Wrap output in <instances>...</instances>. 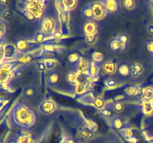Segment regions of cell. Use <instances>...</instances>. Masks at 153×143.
<instances>
[{"label":"cell","instance_id":"cell-6","mask_svg":"<svg viewBox=\"0 0 153 143\" xmlns=\"http://www.w3.org/2000/svg\"><path fill=\"white\" fill-rule=\"evenodd\" d=\"M37 95V89L32 84H27L22 87V96L25 100H32Z\"/></svg>","mask_w":153,"mask_h":143},{"label":"cell","instance_id":"cell-41","mask_svg":"<svg viewBox=\"0 0 153 143\" xmlns=\"http://www.w3.org/2000/svg\"><path fill=\"white\" fill-rule=\"evenodd\" d=\"M105 86L109 89H112L117 86V81L114 78H109L105 81Z\"/></svg>","mask_w":153,"mask_h":143},{"label":"cell","instance_id":"cell-14","mask_svg":"<svg viewBox=\"0 0 153 143\" xmlns=\"http://www.w3.org/2000/svg\"><path fill=\"white\" fill-rule=\"evenodd\" d=\"M111 125L114 129L120 131L124 128V120L120 116H114L111 119Z\"/></svg>","mask_w":153,"mask_h":143},{"label":"cell","instance_id":"cell-21","mask_svg":"<svg viewBox=\"0 0 153 143\" xmlns=\"http://www.w3.org/2000/svg\"><path fill=\"white\" fill-rule=\"evenodd\" d=\"M67 80L70 84L72 86H76L79 84V80H78V72L74 71H70L67 74Z\"/></svg>","mask_w":153,"mask_h":143},{"label":"cell","instance_id":"cell-15","mask_svg":"<svg viewBox=\"0 0 153 143\" xmlns=\"http://www.w3.org/2000/svg\"><path fill=\"white\" fill-rule=\"evenodd\" d=\"M90 64L88 60H86L84 58L81 57L79 61L78 62L77 66V72L78 73H85L89 72L90 69Z\"/></svg>","mask_w":153,"mask_h":143},{"label":"cell","instance_id":"cell-18","mask_svg":"<svg viewBox=\"0 0 153 143\" xmlns=\"http://www.w3.org/2000/svg\"><path fill=\"white\" fill-rule=\"evenodd\" d=\"M117 72L122 77H128L129 74L131 75V66L127 63L120 64L117 67Z\"/></svg>","mask_w":153,"mask_h":143},{"label":"cell","instance_id":"cell-7","mask_svg":"<svg viewBox=\"0 0 153 143\" xmlns=\"http://www.w3.org/2000/svg\"><path fill=\"white\" fill-rule=\"evenodd\" d=\"M41 30L42 32H43L44 34L53 32V30H55V21H54V19L50 17L44 18L41 22Z\"/></svg>","mask_w":153,"mask_h":143},{"label":"cell","instance_id":"cell-28","mask_svg":"<svg viewBox=\"0 0 153 143\" xmlns=\"http://www.w3.org/2000/svg\"><path fill=\"white\" fill-rule=\"evenodd\" d=\"M43 61H44L46 69H47V70H49V71L54 69L57 66V65H58V62H57L55 60L52 59V58H46V59Z\"/></svg>","mask_w":153,"mask_h":143},{"label":"cell","instance_id":"cell-53","mask_svg":"<svg viewBox=\"0 0 153 143\" xmlns=\"http://www.w3.org/2000/svg\"><path fill=\"white\" fill-rule=\"evenodd\" d=\"M7 143H16V142H15L14 141H10V142H7Z\"/></svg>","mask_w":153,"mask_h":143},{"label":"cell","instance_id":"cell-31","mask_svg":"<svg viewBox=\"0 0 153 143\" xmlns=\"http://www.w3.org/2000/svg\"><path fill=\"white\" fill-rule=\"evenodd\" d=\"M143 95L144 99L149 100L153 102V89L152 87H146L143 89Z\"/></svg>","mask_w":153,"mask_h":143},{"label":"cell","instance_id":"cell-17","mask_svg":"<svg viewBox=\"0 0 153 143\" xmlns=\"http://www.w3.org/2000/svg\"><path fill=\"white\" fill-rule=\"evenodd\" d=\"M94 132H93L90 128H88L87 126H82L79 128V133L82 138L84 139H90L94 137Z\"/></svg>","mask_w":153,"mask_h":143},{"label":"cell","instance_id":"cell-11","mask_svg":"<svg viewBox=\"0 0 153 143\" xmlns=\"http://www.w3.org/2000/svg\"><path fill=\"white\" fill-rule=\"evenodd\" d=\"M117 67L116 63L113 60H108L105 62L102 65V69L107 74L112 75L117 72Z\"/></svg>","mask_w":153,"mask_h":143},{"label":"cell","instance_id":"cell-48","mask_svg":"<svg viewBox=\"0 0 153 143\" xmlns=\"http://www.w3.org/2000/svg\"><path fill=\"white\" fill-rule=\"evenodd\" d=\"M63 34L62 32H61V31H55V32L53 33V34H52V37H53V38L55 39H57V40H60V39H61L63 37Z\"/></svg>","mask_w":153,"mask_h":143},{"label":"cell","instance_id":"cell-19","mask_svg":"<svg viewBox=\"0 0 153 143\" xmlns=\"http://www.w3.org/2000/svg\"><path fill=\"white\" fill-rule=\"evenodd\" d=\"M142 110L145 115H150L153 112V102L149 100L144 99L142 101Z\"/></svg>","mask_w":153,"mask_h":143},{"label":"cell","instance_id":"cell-46","mask_svg":"<svg viewBox=\"0 0 153 143\" xmlns=\"http://www.w3.org/2000/svg\"><path fill=\"white\" fill-rule=\"evenodd\" d=\"M146 49L149 53L153 54V40H147L146 43Z\"/></svg>","mask_w":153,"mask_h":143},{"label":"cell","instance_id":"cell-30","mask_svg":"<svg viewBox=\"0 0 153 143\" xmlns=\"http://www.w3.org/2000/svg\"><path fill=\"white\" fill-rule=\"evenodd\" d=\"M13 18V12L10 9H6L1 13V19L3 20L6 21H10L12 20Z\"/></svg>","mask_w":153,"mask_h":143},{"label":"cell","instance_id":"cell-50","mask_svg":"<svg viewBox=\"0 0 153 143\" xmlns=\"http://www.w3.org/2000/svg\"><path fill=\"white\" fill-rule=\"evenodd\" d=\"M147 31L150 34H153V24H149L147 26Z\"/></svg>","mask_w":153,"mask_h":143},{"label":"cell","instance_id":"cell-22","mask_svg":"<svg viewBox=\"0 0 153 143\" xmlns=\"http://www.w3.org/2000/svg\"><path fill=\"white\" fill-rule=\"evenodd\" d=\"M59 80V75L55 72H49L47 74V83L49 85L54 86L57 84Z\"/></svg>","mask_w":153,"mask_h":143},{"label":"cell","instance_id":"cell-10","mask_svg":"<svg viewBox=\"0 0 153 143\" xmlns=\"http://www.w3.org/2000/svg\"><path fill=\"white\" fill-rule=\"evenodd\" d=\"M109 46H110L111 49L112 51H114V52H117L124 51L126 49V48L127 47V44H126L123 42L121 41L117 37H116L114 39H112L110 41Z\"/></svg>","mask_w":153,"mask_h":143},{"label":"cell","instance_id":"cell-23","mask_svg":"<svg viewBox=\"0 0 153 143\" xmlns=\"http://www.w3.org/2000/svg\"><path fill=\"white\" fill-rule=\"evenodd\" d=\"M62 2L66 11H70V10H73L74 8H76L78 4V1L76 0H64V1H62Z\"/></svg>","mask_w":153,"mask_h":143},{"label":"cell","instance_id":"cell-9","mask_svg":"<svg viewBox=\"0 0 153 143\" xmlns=\"http://www.w3.org/2000/svg\"><path fill=\"white\" fill-rule=\"evenodd\" d=\"M33 55L28 52H18L15 60L23 65H28L33 60Z\"/></svg>","mask_w":153,"mask_h":143},{"label":"cell","instance_id":"cell-32","mask_svg":"<svg viewBox=\"0 0 153 143\" xmlns=\"http://www.w3.org/2000/svg\"><path fill=\"white\" fill-rule=\"evenodd\" d=\"M113 108L114 112L117 113H121L125 110V106H124V104L121 101H115L114 104H113Z\"/></svg>","mask_w":153,"mask_h":143},{"label":"cell","instance_id":"cell-25","mask_svg":"<svg viewBox=\"0 0 153 143\" xmlns=\"http://www.w3.org/2000/svg\"><path fill=\"white\" fill-rule=\"evenodd\" d=\"M94 106L98 110H102L105 107L106 103L102 97H97L94 101Z\"/></svg>","mask_w":153,"mask_h":143},{"label":"cell","instance_id":"cell-3","mask_svg":"<svg viewBox=\"0 0 153 143\" xmlns=\"http://www.w3.org/2000/svg\"><path fill=\"white\" fill-rule=\"evenodd\" d=\"M57 110L56 103L52 100H45L42 101L38 106V110L43 115L52 114Z\"/></svg>","mask_w":153,"mask_h":143},{"label":"cell","instance_id":"cell-24","mask_svg":"<svg viewBox=\"0 0 153 143\" xmlns=\"http://www.w3.org/2000/svg\"><path fill=\"white\" fill-rule=\"evenodd\" d=\"M99 73H100L99 66L97 65V63H95L93 61V62L91 63V66H90L89 74H91V76L94 78V80L95 77H98Z\"/></svg>","mask_w":153,"mask_h":143},{"label":"cell","instance_id":"cell-36","mask_svg":"<svg viewBox=\"0 0 153 143\" xmlns=\"http://www.w3.org/2000/svg\"><path fill=\"white\" fill-rule=\"evenodd\" d=\"M32 142V139L29 136H20L18 137L16 140V143H31Z\"/></svg>","mask_w":153,"mask_h":143},{"label":"cell","instance_id":"cell-38","mask_svg":"<svg viewBox=\"0 0 153 143\" xmlns=\"http://www.w3.org/2000/svg\"><path fill=\"white\" fill-rule=\"evenodd\" d=\"M7 32V25H6L5 21L3 20L1 18L0 19V35H1V38H2L4 36V34Z\"/></svg>","mask_w":153,"mask_h":143},{"label":"cell","instance_id":"cell-40","mask_svg":"<svg viewBox=\"0 0 153 143\" xmlns=\"http://www.w3.org/2000/svg\"><path fill=\"white\" fill-rule=\"evenodd\" d=\"M47 40V37L43 32H38L35 36V42L37 43H43Z\"/></svg>","mask_w":153,"mask_h":143},{"label":"cell","instance_id":"cell-37","mask_svg":"<svg viewBox=\"0 0 153 143\" xmlns=\"http://www.w3.org/2000/svg\"><path fill=\"white\" fill-rule=\"evenodd\" d=\"M85 122H86V126L88 127V128L91 130L93 132H95L96 130H97L98 128V126H97V123L94 122V121L91 120V119H85Z\"/></svg>","mask_w":153,"mask_h":143},{"label":"cell","instance_id":"cell-55","mask_svg":"<svg viewBox=\"0 0 153 143\" xmlns=\"http://www.w3.org/2000/svg\"><path fill=\"white\" fill-rule=\"evenodd\" d=\"M152 3H153V1H152Z\"/></svg>","mask_w":153,"mask_h":143},{"label":"cell","instance_id":"cell-20","mask_svg":"<svg viewBox=\"0 0 153 143\" xmlns=\"http://www.w3.org/2000/svg\"><path fill=\"white\" fill-rule=\"evenodd\" d=\"M143 89L140 86H129L125 89V92L128 96H136L143 94Z\"/></svg>","mask_w":153,"mask_h":143},{"label":"cell","instance_id":"cell-33","mask_svg":"<svg viewBox=\"0 0 153 143\" xmlns=\"http://www.w3.org/2000/svg\"><path fill=\"white\" fill-rule=\"evenodd\" d=\"M91 58H92L94 62L98 63L102 62L104 60V55L100 52H93L92 55H91Z\"/></svg>","mask_w":153,"mask_h":143},{"label":"cell","instance_id":"cell-49","mask_svg":"<svg viewBox=\"0 0 153 143\" xmlns=\"http://www.w3.org/2000/svg\"><path fill=\"white\" fill-rule=\"evenodd\" d=\"M61 143H75L74 140L73 139V138L70 136H66L64 137V140L62 141Z\"/></svg>","mask_w":153,"mask_h":143},{"label":"cell","instance_id":"cell-16","mask_svg":"<svg viewBox=\"0 0 153 143\" xmlns=\"http://www.w3.org/2000/svg\"><path fill=\"white\" fill-rule=\"evenodd\" d=\"M84 32L86 35H92V34H97V26L94 22L88 21L84 26Z\"/></svg>","mask_w":153,"mask_h":143},{"label":"cell","instance_id":"cell-26","mask_svg":"<svg viewBox=\"0 0 153 143\" xmlns=\"http://www.w3.org/2000/svg\"><path fill=\"white\" fill-rule=\"evenodd\" d=\"M88 89H89V87H88V86H86V85L85 84H82V83H79V84L76 86L75 92H76V95H85L86 92H88Z\"/></svg>","mask_w":153,"mask_h":143},{"label":"cell","instance_id":"cell-29","mask_svg":"<svg viewBox=\"0 0 153 143\" xmlns=\"http://www.w3.org/2000/svg\"><path fill=\"white\" fill-rule=\"evenodd\" d=\"M120 133L121 136H122L123 137H124V138L128 140L129 139H131V137H133L132 130L129 128H126V127H124V128L120 131Z\"/></svg>","mask_w":153,"mask_h":143},{"label":"cell","instance_id":"cell-42","mask_svg":"<svg viewBox=\"0 0 153 143\" xmlns=\"http://www.w3.org/2000/svg\"><path fill=\"white\" fill-rule=\"evenodd\" d=\"M36 69H37V71L40 72H45L46 70H47L46 65H45L44 61L37 62V63H36Z\"/></svg>","mask_w":153,"mask_h":143},{"label":"cell","instance_id":"cell-47","mask_svg":"<svg viewBox=\"0 0 153 143\" xmlns=\"http://www.w3.org/2000/svg\"><path fill=\"white\" fill-rule=\"evenodd\" d=\"M67 11H64L62 13H60L59 14V19L60 21L62 24H64L66 22H67Z\"/></svg>","mask_w":153,"mask_h":143},{"label":"cell","instance_id":"cell-1","mask_svg":"<svg viewBox=\"0 0 153 143\" xmlns=\"http://www.w3.org/2000/svg\"><path fill=\"white\" fill-rule=\"evenodd\" d=\"M9 118L12 124L23 130H31L37 122V115L34 110L21 101L13 106Z\"/></svg>","mask_w":153,"mask_h":143},{"label":"cell","instance_id":"cell-4","mask_svg":"<svg viewBox=\"0 0 153 143\" xmlns=\"http://www.w3.org/2000/svg\"><path fill=\"white\" fill-rule=\"evenodd\" d=\"M91 7H92L94 19L100 20V19L105 17V16L107 15L108 12L102 1L94 2L91 4Z\"/></svg>","mask_w":153,"mask_h":143},{"label":"cell","instance_id":"cell-27","mask_svg":"<svg viewBox=\"0 0 153 143\" xmlns=\"http://www.w3.org/2000/svg\"><path fill=\"white\" fill-rule=\"evenodd\" d=\"M114 108H113V106L112 107H108L107 106H105L103 110H100V114L102 116H105L106 118H111L114 117Z\"/></svg>","mask_w":153,"mask_h":143},{"label":"cell","instance_id":"cell-34","mask_svg":"<svg viewBox=\"0 0 153 143\" xmlns=\"http://www.w3.org/2000/svg\"><path fill=\"white\" fill-rule=\"evenodd\" d=\"M83 16H85L86 19H91V18H94L91 4V5L85 6V7L83 10Z\"/></svg>","mask_w":153,"mask_h":143},{"label":"cell","instance_id":"cell-54","mask_svg":"<svg viewBox=\"0 0 153 143\" xmlns=\"http://www.w3.org/2000/svg\"><path fill=\"white\" fill-rule=\"evenodd\" d=\"M107 143H113V142H107Z\"/></svg>","mask_w":153,"mask_h":143},{"label":"cell","instance_id":"cell-2","mask_svg":"<svg viewBox=\"0 0 153 143\" xmlns=\"http://www.w3.org/2000/svg\"><path fill=\"white\" fill-rule=\"evenodd\" d=\"M45 2L43 1H28L27 10H29L36 19H40L43 14Z\"/></svg>","mask_w":153,"mask_h":143},{"label":"cell","instance_id":"cell-8","mask_svg":"<svg viewBox=\"0 0 153 143\" xmlns=\"http://www.w3.org/2000/svg\"><path fill=\"white\" fill-rule=\"evenodd\" d=\"M36 42L27 41V40H19L16 43V48H17L19 52H27L28 51L31 50L33 48H36Z\"/></svg>","mask_w":153,"mask_h":143},{"label":"cell","instance_id":"cell-44","mask_svg":"<svg viewBox=\"0 0 153 143\" xmlns=\"http://www.w3.org/2000/svg\"><path fill=\"white\" fill-rule=\"evenodd\" d=\"M81 57H79V55L77 53H73L71 55H69L68 57V60L70 63H76V62H79V60H80Z\"/></svg>","mask_w":153,"mask_h":143},{"label":"cell","instance_id":"cell-5","mask_svg":"<svg viewBox=\"0 0 153 143\" xmlns=\"http://www.w3.org/2000/svg\"><path fill=\"white\" fill-rule=\"evenodd\" d=\"M4 59L6 60L5 62H11V60H15L19 51L15 45L11 43H6L4 45ZM3 61H1V63H2Z\"/></svg>","mask_w":153,"mask_h":143},{"label":"cell","instance_id":"cell-35","mask_svg":"<svg viewBox=\"0 0 153 143\" xmlns=\"http://www.w3.org/2000/svg\"><path fill=\"white\" fill-rule=\"evenodd\" d=\"M124 7L128 10H131L135 7V1L134 0H124L123 1Z\"/></svg>","mask_w":153,"mask_h":143},{"label":"cell","instance_id":"cell-45","mask_svg":"<svg viewBox=\"0 0 153 143\" xmlns=\"http://www.w3.org/2000/svg\"><path fill=\"white\" fill-rule=\"evenodd\" d=\"M117 37L120 39L122 42H123L124 43H126V44H128V41H129V37H128V34H121L120 35H119Z\"/></svg>","mask_w":153,"mask_h":143},{"label":"cell","instance_id":"cell-43","mask_svg":"<svg viewBox=\"0 0 153 143\" xmlns=\"http://www.w3.org/2000/svg\"><path fill=\"white\" fill-rule=\"evenodd\" d=\"M22 14H23L24 17H25V19H28V20H29V21H34V19H36V18L34 17V15H33L32 13H31V12L28 10H23V11H22Z\"/></svg>","mask_w":153,"mask_h":143},{"label":"cell","instance_id":"cell-52","mask_svg":"<svg viewBox=\"0 0 153 143\" xmlns=\"http://www.w3.org/2000/svg\"><path fill=\"white\" fill-rule=\"evenodd\" d=\"M128 141H129L130 142H131V143H136V142H137V139H136L135 137H131V139H128Z\"/></svg>","mask_w":153,"mask_h":143},{"label":"cell","instance_id":"cell-39","mask_svg":"<svg viewBox=\"0 0 153 143\" xmlns=\"http://www.w3.org/2000/svg\"><path fill=\"white\" fill-rule=\"evenodd\" d=\"M97 34H92V35L85 36V41L88 45H94L97 42Z\"/></svg>","mask_w":153,"mask_h":143},{"label":"cell","instance_id":"cell-13","mask_svg":"<svg viewBox=\"0 0 153 143\" xmlns=\"http://www.w3.org/2000/svg\"><path fill=\"white\" fill-rule=\"evenodd\" d=\"M102 2L104 4L108 13H114L117 11L118 8H119L118 2L115 0H105Z\"/></svg>","mask_w":153,"mask_h":143},{"label":"cell","instance_id":"cell-51","mask_svg":"<svg viewBox=\"0 0 153 143\" xmlns=\"http://www.w3.org/2000/svg\"><path fill=\"white\" fill-rule=\"evenodd\" d=\"M27 75L30 77H33V76H34V72H33L32 70H28V72H27Z\"/></svg>","mask_w":153,"mask_h":143},{"label":"cell","instance_id":"cell-12","mask_svg":"<svg viewBox=\"0 0 153 143\" xmlns=\"http://www.w3.org/2000/svg\"><path fill=\"white\" fill-rule=\"evenodd\" d=\"M144 69L140 63L134 62L131 66V76L133 78H137L143 73Z\"/></svg>","mask_w":153,"mask_h":143}]
</instances>
